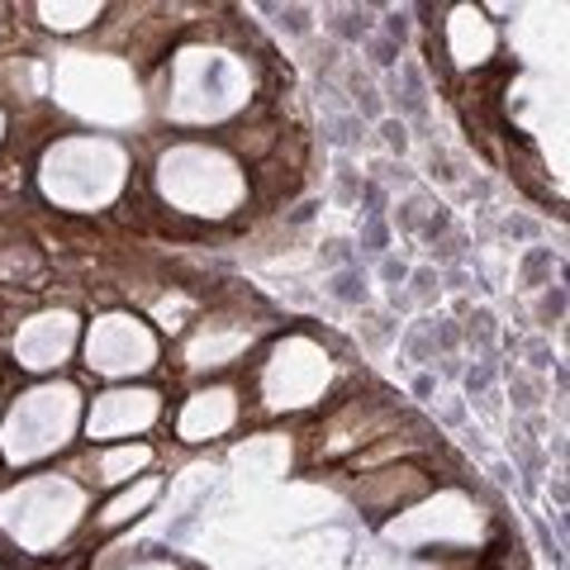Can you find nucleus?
<instances>
[{
  "label": "nucleus",
  "mask_w": 570,
  "mask_h": 570,
  "mask_svg": "<svg viewBox=\"0 0 570 570\" xmlns=\"http://www.w3.org/2000/svg\"><path fill=\"white\" fill-rule=\"evenodd\" d=\"M153 499H157V480H138V490H124V494L115 499V504L100 513V523H105V528L129 523V519H138V513L153 504Z\"/></svg>",
  "instance_id": "ddd939ff"
},
{
  "label": "nucleus",
  "mask_w": 570,
  "mask_h": 570,
  "mask_svg": "<svg viewBox=\"0 0 570 570\" xmlns=\"http://www.w3.org/2000/svg\"><path fill=\"white\" fill-rule=\"evenodd\" d=\"M39 14H43L52 29H81V24H91V20H96L100 6H43Z\"/></svg>",
  "instance_id": "4468645a"
},
{
  "label": "nucleus",
  "mask_w": 570,
  "mask_h": 570,
  "mask_svg": "<svg viewBox=\"0 0 570 570\" xmlns=\"http://www.w3.org/2000/svg\"><path fill=\"white\" fill-rule=\"evenodd\" d=\"M324 385H328V352L314 347L309 337H285L262 376L272 409H305L324 395Z\"/></svg>",
  "instance_id": "39448f33"
},
{
  "label": "nucleus",
  "mask_w": 570,
  "mask_h": 570,
  "mask_svg": "<svg viewBox=\"0 0 570 570\" xmlns=\"http://www.w3.org/2000/svg\"><path fill=\"white\" fill-rule=\"evenodd\" d=\"M43 186L62 205H77V209L105 205L124 186V153L105 138H71L48 153Z\"/></svg>",
  "instance_id": "f03ea898"
},
{
  "label": "nucleus",
  "mask_w": 570,
  "mask_h": 570,
  "mask_svg": "<svg viewBox=\"0 0 570 570\" xmlns=\"http://www.w3.org/2000/svg\"><path fill=\"white\" fill-rule=\"evenodd\" d=\"M138 570H176V566H171V561H142Z\"/></svg>",
  "instance_id": "2eb2a0df"
},
{
  "label": "nucleus",
  "mask_w": 570,
  "mask_h": 570,
  "mask_svg": "<svg viewBox=\"0 0 570 570\" xmlns=\"http://www.w3.org/2000/svg\"><path fill=\"white\" fill-rule=\"evenodd\" d=\"M157 362V343L148 324H138L134 314H100L86 337V366L100 371V376H138Z\"/></svg>",
  "instance_id": "423d86ee"
},
{
  "label": "nucleus",
  "mask_w": 570,
  "mask_h": 570,
  "mask_svg": "<svg viewBox=\"0 0 570 570\" xmlns=\"http://www.w3.org/2000/svg\"><path fill=\"white\" fill-rule=\"evenodd\" d=\"M157 423V395L153 390H110V395H100L91 419V438H134L142 428Z\"/></svg>",
  "instance_id": "0eeeda50"
},
{
  "label": "nucleus",
  "mask_w": 570,
  "mask_h": 570,
  "mask_svg": "<svg viewBox=\"0 0 570 570\" xmlns=\"http://www.w3.org/2000/svg\"><path fill=\"white\" fill-rule=\"evenodd\" d=\"M71 343H77V318L71 314H39L29 318L14 337V356H20V366L29 371H48V366H62Z\"/></svg>",
  "instance_id": "6e6552de"
},
{
  "label": "nucleus",
  "mask_w": 570,
  "mask_h": 570,
  "mask_svg": "<svg viewBox=\"0 0 570 570\" xmlns=\"http://www.w3.org/2000/svg\"><path fill=\"white\" fill-rule=\"evenodd\" d=\"M234 419H238L234 390H200V395H190L186 414H181V438L186 442H209V438L228 433Z\"/></svg>",
  "instance_id": "1a4fd4ad"
},
{
  "label": "nucleus",
  "mask_w": 570,
  "mask_h": 570,
  "mask_svg": "<svg viewBox=\"0 0 570 570\" xmlns=\"http://www.w3.org/2000/svg\"><path fill=\"white\" fill-rule=\"evenodd\" d=\"M153 452L148 448H115L100 456V480L105 485H124V480H134L138 471H148Z\"/></svg>",
  "instance_id": "f8f14e48"
},
{
  "label": "nucleus",
  "mask_w": 570,
  "mask_h": 570,
  "mask_svg": "<svg viewBox=\"0 0 570 570\" xmlns=\"http://www.w3.org/2000/svg\"><path fill=\"white\" fill-rule=\"evenodd\" d=\"M247 337H253V333H200V337H195V343H190V366H228V362H234V356L247 347Z\"/></svg>",
  "instance_id": "9b49d317"
},
{
  "label": "nucleus",
  "mask_w": 570,
  "mask_h": 570,
  "mask_svg": "<svg viewBox=\"0 0 570 570\" xmlns=\"http://www.w3.org/2000/svg\"><path fill=\"white\" fill-rule=\"evenodd\" d=\"M163 190L186 214H228L243 200V176L224 153L209 148H176L163 157Z\"/></svg>",
  "instance_id": "20e7f679"
},
{
  "label": "nucleus",
  "mask_w": 570,
  "mask_h": 570,
  "mask_svg": "<svg viewBox=\"0 0 570 570\" xmlns=\"http://www.w3.org/2000/svg\"><path fill=\"white\" fill-rule=\"evenodd\" d=\"M448 43H452L456 62H485L490 48H494V29L485 24L480 10H456L448 20Z\"/></svg>",
  "instance_id": "9d476101"
},
{
  "label": "nucleus",
  "mask_w": 570,
  "mask_h": 570,
  "mask_svg": "<svg viewBox=\"0 0 570 570\" xmlns=\"http://www.w3.org/2000/svg\"><path fill=\"white\" fill-rule=\"evenodd\" d=\"M77 519H81V490L62 475L29 480V485L6 494V504H0V523L29 551H48L52 542H62L77 528Z\"/></svg>",
  "instance_id": "7ed1b4c3"
},
{
  "label": "nucleus",
  "mask_w": 570,
  "mask_h": 570,
  "mask_svg": "<svg viewBox=\"0 0 570 570\" xmlns=\"http://www.w3.org/2000/svg\"><path fill=\"white\" fill-rule=\"evenodd\" d=\"M81 423V400L71 385H39L20 395V404L10 409L6 428H0V448L10 461H39L52 456L62 442L77 433Z\"/></svg>",
  "instance_id": "f257e3e1"
}]
</instances>
